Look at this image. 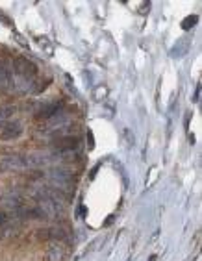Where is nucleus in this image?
<instances>
[{
  "instance_id": "1",
  "label": "nucleus",
  "mask_w": 202,
  "mask_h": 261,
  "mask_svg": "<svg viewBox=\"0 0 202 261\" xmlns=\"http://www.w3.org/2000/svg\"><path fill=\"white\" fill-rule=\"evenodd\" d=\"M47 180L50 181L54 187L63 189V191L72 187V183H74L72 174L63 171V169H50V171H47Z\"/></svg>"
},
{
  "instance_id": "2",
  "label": "nucleus",
  "mask_w": 202,
  "mask_h": 261,
  "mask_svg": "<svg viewBox=\"0 0 202 261\" xmlns=\"http://www.w3.org/2000/svg\"><path fill=\"white\" fill-rule=\"evenodd\" d=\"M13 73L21 74V76H24V78H28V80H34L37 74V67L34 61H30V59L26 58H17L13 61Z\"/></svg>"
},
{
  "instance_id": "3",
  "label": "nucleus",
  "mask_w": 202,
  "mask_h": 261,
  "mask_svg": "<svg viewBox=\"0 0 202 261\" xmlns=\"http://www.w3.org/2000/svg\"><path fill=\"white\" fill-rule=\"evenodd\" d=\"M26 169V160L22 156H7L0 158V174L2 173H13V171H22Z\"/></svg>"
},
{
  "instance_id": "4",
  "label": "nucleus",
  "mask_w": 202,
  "mask_h": 261,
  "mask_svg": "<svg viewBox=\"0 0 202 261\" xmlns=\"http://www.w3.org/2000/svg\"><path fill=\"white\" fill-rule=\"evenodd\" d=\"M21 133H22V124L19 121H9V123L0 124V139L2 141L21 137Z\"/></svg>"
},
{
  "instance_id": "5",
  "label": "nucleus",
  "mask_w": 202,
  "mask_h": 261,
  "mask_svg": "<svg viewBox=\"0 0 202 261\" xmlns=\"http://www.w3.org/2000/svg\"><path fill=\"white\" fill-rule=\"evenodd\" d=\"M80 146V137H61L59 141H56V152L58 154H71L74 152Z\"/></svg>"
},
{
  "instance_id": "6",
  "label": "nucleus",
  "mask_w": 202,
  "mask_h": 261,
  "mask_svg": "<svg viewBox=\"0 0 202 261\" xmlns=\"http://www.w3.org/2000/svg\"><path fill=\"white\" fill-rule=\"evenodd\" d=\"M58 113H61V104L56 100V102H49V104H45L43 108H39L36 117L41 119V121H50L52 117H56Z\"/></svg>"
},
{
  "instance_id": "7",
  "label": "nucleus",
  "mask_w": 202,
  "mask_h": 261,
  "mask_svg": "<svg viewBox=\"0 0 202 261\" xmlns=\"http://www.w3.org/2000/svg\"><path fill=\"white\" fill-rule=\"evenodd\" d=\"M11 87V67L6 61H0V93H6Z\"/></svg>"
},
{
  "instance_id": "8",
  "label": "nucleus",
  "mask_w": 202,
  "mask_h": 261,
  "mask_svg": "<svg viewBox=\"0 0 202 261\" xmlns=\"http://www.w3.org/2000/svg\"><path fill=\"white\" fill-rule=\"evenodd\" d=\"M63 258H65V252H63L61 245L52 243L49 252H47V261H63Z\"/></svg>"
},
{
  "instance_id": "9",
  "label": "nucleus",
  "mask_w": 202,
  "mask_h": 261,
  "mask_svg": "<svg viewBox=\"0 0 202 261\" xmlns=\"http://www.w3.org/2000/svg\"><path fill=\"white\" fill-rule=\"evenodd\" d=\"M188 50H189V37H182V39H178V43L174 44L173 50H171V56L173 58H180Z\"/></svg>"
},
{
  "instance_id": "10",
  "label": "nucleus",
  "mask_w": 202,
  "mask_h": 261,
  "mask_svg": "<svg viewBox=\"0 0 202 261\" xmlns=\"http://www.w3.org/2000/svg\"><path fill=\"white\" fill-rule=\"evenodd\" d=\"M15 111H17V108L11 106V104H7V106H0V124L7 123V119L13 115Z\"/></svg>"
},
{
  "instance_id": "11",
  "label": "nucleus",
  "mask_w": 202,
  "mask_h": 261,
  "mask_svg": "<svg viewBox=\"0 0 202 261\" xmlns=\"http://www.w3.org/2000/svg\"><path fill=\"white\" fill-rule=\"evenodd\" d=\"M197 22H199V15H188L184 21H182V30H191L193 26H195Z\"/></svg>"
},
{
  "instance_id": "12",
  "label": "nucleus",
  "mask_w": 202,
  "mask_h": 261,
  "mask_svg": "<svg viewBox=\"0 0 202 261\" xmlns=\"http://www.w3.org/2000/svg\"><path fill=\"white\" fill-rule=\"evenodd\" d=\"M87 145H89V150H93L95 148V135L91 130L87 131Z\"/></svg>"
},
{
  "instance_id": "13",
  "label": "nucleus",
  "mask_w": 202,
  "mask_h": 261,
  "mask_svg": "<svg viewBox=\"0 0 202 261\" xmlns=\"http://www.w3.org/2000/svg\"><path fill=\"white\" fill-rule=\"evenodd\" d=\"M147 11H151V2H143L141 4V13H147Z\"/></svg>"
},
{
  "instance_id": "14",
  "label": "nucleus",
  "mask_w": 202,
  "mask_h": 261,
  "mask_svg": "<svg viewBox=\"0 0 202 261\" xmlns=\"http://www.w3.org/2000/svg\"><path fill=\"white\" fill-rule=\"evenodd\" d=\"M201 100V84L197 86V89H195V96H193V102H199Z\"/></svg>"
},
{
  "instance_id": "15",
  "label": "nucleus",
  "mask_w": 202,
  "mask_h": 261,
  "mask_svg": "<svg viewBox=\"0 0 202 261\" xmlns=\"http://www.w3.org/2000/svg\"><path fill=\"white\" fill-rule=\"evenodd\" d=\"M6 222H7V215H6V213H2V211H0V226L6 224Z\"/></svg>"
},
{
  "instance_id": "16",
  "label": "nucleus",
  "mask_w": 202,
  "mask_h": 261,
  "mask_svg": "<svg viewBox=\"0 0 202 261\" xmlns=\"http://www.w3.org/2000/svg\"><path fill=\"white\" fill-rule=\"evenodd\" d=\"M156 258H158V256H156V254H152L151 258H149V261H156Z\"/></svg>"
}]
</instances>
